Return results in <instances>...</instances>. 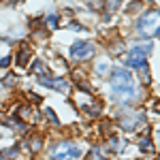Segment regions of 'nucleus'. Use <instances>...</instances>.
<instances>
[{
	"instance_id": "obj_7",
	"label": "nucleus",
	"mask_w": 160,
	"mask_h": 160,
	"mask_svg": "<svg viewBox=\"0 0 160 160\" xmlns=\"http://www.w3.org/2000/svg\"><path fill=\"white\" fill-rule=\"evenodd\" d=\"M141 122H143V115H141V113L126 115V118H122V122H120V128H124V130H135Z\"/></svg>"
},
{
	"instance_id": "obj_14",
	"label": "nucleus",
	"mask_w": 160,
	"mask_h": 160,
	"mask_svg": "<svg viewBox=\"0 0 160 160\" xmlns=\"http://www.w3.org/2000/svg\"><path fill=\"white\" fill-rule=\"evenodd\" d=\"M90 160H107V158L100 154V149H92V154H90Z\"/></svg>"
},
{
	"instance_id": "obj_5",
	"label": "nucleus",
	"mask_w": 160,
	"mask_h": 160,
	"mask_svg": "<svg viewBox=\"0 0 160 160\" xmlns=\"http://www.w3.org/2000/svg\"><path fill=\"white\" fill-rule=\"evenodd\" d=\"M94 56V45L88 43V41H77L73 47H71V58L75 62H81V60H90Z\"/></svg>"
},
{
	"instance_id": "obj_18",
	"label": "nucleus",
	"mask_w": 160,
	"mask_h": 160,
	"mask_svg": "<svg viewBox=\"0 0 160 160\" xmlns=\"http://www.w3.org/2000/svg\"><path fill=\"white\" fill-rule=\"evenodd\" d=\"M9 64V58H4V60H0V66H7Z\"/></svg>"
},
{
	"instance_id": "obj_4",
	"label": "nucleus",
	"mask_w": 160,
	"mask_h": 160,
	"mask_svg": "<svg viewBox=\"0 0 160 160\" xmlns=\"http://www.w3.org/2000/svg\"><path fill=\"white\" fill-rule=\"evenodd\" d=\"M51 156L56 160H75L81 156V149L77 148L75 143H71V141H64V143H60L58 148L51 149Z\"/></svg>"
},
{
	"instance_id": "obj_10",
	"label": "nucleus",
	"mask_w": 160,
	"mask_h": 160,
	"mask_svg": "<svg viewBox=\"0 0 160 160\" xmlns=\"http://www.w3.org/2000/svg\"><path fill=\"white\" fill-rule=\"evenodd\" d=\"M139 149H141V152H154V145H152L149 135H145V137L139 139Z\"/></svg>"
},
{
	"instance_id": "obj_1",
	"label": "nucleus",
	"mask_w": 160,
	"mask_h": 160,
	"mask_svg": "<svg viewBox=\"0 0 160 160\" xmlns=\"http://www.w3.org/2000/svg\"><path fill=\"white\" fill-rule=\"evenodd\" d=\"M111 96L120 102H128V100L137 98V90L132 83V75L128 73L126 68H115L111 73Z\"/></svg>"
},
{
	"instance_id": "obj_3",
	"label": "nucleus",
	"mask_w": 160,
	"mask_h": 160,
	"mask_svg": "<svg viewBox=\"0 0 160 160\" xmlns=\"http://www.w3.org/2000/svg\"><path fill=\"white\" fill-rule=\"evenodd\" d=\"M149 51H152V43H145L143 47L141 45H137V47H132V49L128 51L126 56H124V62H126V66H132V68H141L145 62H148V56Z\"/></svg>"
},
{
	"instance_id": "obj_17",
	"label": "nucleus",
	"mask_w": 160,
	"mask_h": 160,
	"mask_svg": "<svg viewBox=\"0 0 160 160\" xmlns=\"http://www.w3.org/2000/svg\"><path fill=\"white\" fill-rule=\"evenodd\" d=\"M154 109H156V111L160 113V100H156V102H154Z\"/></svg>"
},
{
	"instance_id": "obj_19",
	"label": "nucleus",
	"mask_w": 160,
	"mask_h": 160,
	"mask_svg": "<svg viewBox=\"0 0 160 160\" xmlns=\"http://www.w3.org/2000/svg\"><path fill=\"white\" fill-rule=\"evenodd\" d=\"M156 143H158V149H160V132H158V137H156Z\"/></svg>"
},
{
	"instance_id": "obj_11",
	"label": "nucleus",
	"mask_w": 160,
	"mask_h": 160,
	"mask_svg": "<svg viewBox=\"0 0 160 160\" xmlns=\"http://www.w3.org/2000/svg\"><path fill=\"white\" fill-rule=\"evenodd\" d=\"M43 148V139H41V137H32V139H30V152H32V154H37L38 149Z\"/></svg>"
},
{
	"instance_id": "obj_15",
	"label": "nucleus",
	"mask_w": 160,
	"mask_h": 160,
	"mask_svg": "<svg viewBox=\"0 0 160 160\" xmlns=\"http://www.w3.org/2000/svg\"><path fill=\"white\" fill-rule=\"evenodd\" d=\"M45 113H47V118L51 120V124H56V126H58V118H56V113H53L51 109H45Z\"/></svg>"
},
{
	"instance_id": "obj_8",
	"label": "nucleus",
	"mask_w": 160,
	"mask_h": 160,
	"mask_svg": "<svg viewBox=\"0 0 160 160\" xmlns=\"http://www.w3.org/2000/svg\"><path fill=\"white\" fill-rule=\"evenodd\" d=\"M107 148L111 152H122L126 148V141H122L120 137H109V141H107Z\"/></svg>"
},
{
	"instance_id": "obj_6",
	"label": "nucleus",
	"mask_w": 160,
	"mask_h": 160,
	"mask_svg": "<svg viewBox=\"0 0 160 160\" xmlns=\"http://www.w3.org/2000/svg\"><path fill=\"white\" fill-rule=\"evenodd\" d=\"M38 83L41 86H47V88H53V90H60V92H68V83L64 79H60V77L51 75V73L38 75Z\"/></svg>"
},
{
	"instance_id": "obj_20",
	"label": "nucleus",
	"mask_w": 160,
	"mask_h": 160,
	"mask_svg": "<svg viewBox=\"0 0 160 160\" xmlns=\"http://www.w3.org/2000/svg\"><path fill=\"white\" fill-rule=\"evenodd\" d=\"M0 160H4V156H2V154H0Z\"/></svg>"
},
{
	"instance_id": "obj_16",
	"label": "nucleus",
	"mask_w": 160,
	"mask_h": 160,
	"mask_svg": "<svg viewBox=\"0 0 160 160\" xmlns=\"http://www.w3.org/2000/svg\"><path fill=\"white\" fill-rule=\"evenodd\" d=\"M88 2H92L94 9H102V0H88Z\"/></svg>"
},
{
	"instance_id": "obj_12",
	"label": "nucleus",
	"mask_w": 160,
	"mask_h": 160,
	"mask_svg": "<svg viewBox=\"0 0 160 160\" xmlns=\"http://www.w3.org/2000/svg\"><path fill=\"white\" fill-rule=\"evenodd\" d=\"M107 73H109V62L102 60L98 66H96V75H107Z\"/></svg>"
},
{
	"instance_id": "obj_13",
	"label": "nucleus",
	"mask_w": 160,
	"mask_h": 160,
	"mask_svg": "<svg viewBox=\"0 0 160 160\" xmlns=\"http://www.w3.org/2000/svg\"><path fill=\"white\" fill-rule=\"evenodd\" d=\"M47 26H49V28H56V26H58V15H53V13L47 15Z\"/></svg>"
},
{
	"instance_id": "obj_2",
	"label": "nucleus",
	"mask_w": 160,
	"mask_h": 160,
	"mask_svg": "<svg viewBox=\"0 0 160 160\" xmlns=\"http://www.w3.org/2000/svg\"><path fill=\"white\" fill-rule=\"evenodd\" d=\"M137 30L143 37H158L160 34V11H148L143 13L137 22Z\"/></svg>"
},
{
	"instance_id": "obj_9",
	"label": "nucleus",
	"mask_w": 160,
	"mask_h": 160,
	"mask_svg": "<svg viewBox=\"0 0 160 160\" xmlns=\"http://www.w3.org/2000/svg\"><path fill=\"white\" fill-rule=\"evenodd\" d=\"M28 62H30V47H22V49L17 51V64L24 68V66H28Z\"/></svg>"
}]
</instances>
